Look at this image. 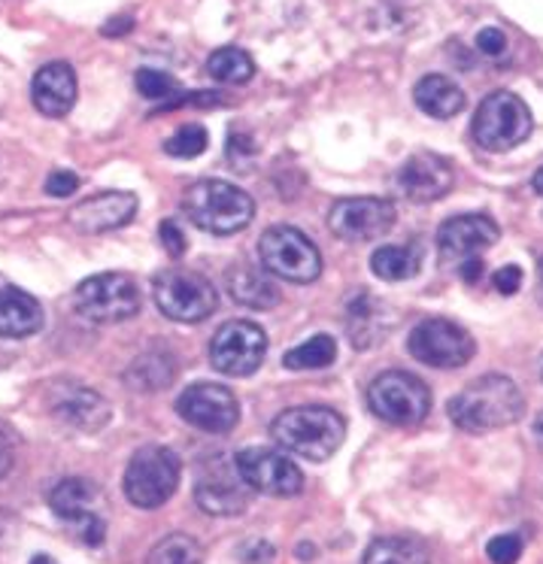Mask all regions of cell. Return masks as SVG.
<instances>
[{
	"label": "cell",
	"instance_id": "cell-10",
	"mask_svg": "<svg viewBox=\"0 0 543 564\" xmlns=\"http://www.w3.org/2000/svg\"><path fill=\"white\" fill-rule=\"evenodd\" d=\"M410 356L422 361L425 368H441V370H456L465 368L477 344L461 325L449 319H422L408 340Z\"/></svg>",
	"mask_w": 543,
	"mask_h": 564
},
{
	"label": "cell",
	"instance_id": "cell-29",
	"mask_svg": "<svg viewBox=\"0 0 543 564\" xmlns=\"http://www.w3.org/2000/svg\"><path fill=\"white\" fill-rule=\"evenodd\" d=\"M146 564H204V550L192 534H171L152 546Z\"/></svg>",
	"mask_w": 543,
	"mask_h": 564
},
{
	"label": "cell",
	"instance_id": "cell-9",
	"mask_svg": "<svg viewBox=\"0 0 543 564\" xmlns=\"http://www.w3.org/2000/svg\"><path fill=\"white\" fill-rule=\"evenodd\" d=\"M259 256L268 273L280 276V280L297 282V285L319 280V249L307 234L297 231L292 225H273L271 231H264L259 243Z\"/></svg>",
	"mask_w": 543,
	"mask_h": 564
},
{
	"label": "cell",
	"instance_id": "cell-11",
	"mask_svg": "<svg viewBox=\"0 0 543 564\" xmlns=\"http://www.w3.org/2000/svg\"><path fill=\"white\" fill-rule=\"evenodd\" d=\"M235 467L240 479L252 491L273 495V498H292L304 489V474L292 462V455L268 446H247L235 455Z\"/></svg>",
	"mask_w": 543,
	"mask_h": 564
},
{
	"label": "cell",
	"instance_id": "cell-24",
	"mask_svg": "<svg viewBox=\"0 0 543 564\" xmlns=\"http://www.w3.org/2000/svg\"><path fill=\"white\" fill-rule=\"evenodd\" d=\"M413 100L432 119H453L465 110V91L444 74L422 76L413 88Z\"/></svg>",
	"mask_w": 543,
	"mask_h": 564
},
{
	"label": "cell",
	"instance_id": "cell-22",
	"mask_svg": "<svg viewBox=\"0 0 543 564\" xmlns=\"http://www.w3.org/2000/svg\"><path fill=\"white\" fill-rule=\"evenodd\" d=\"M43 328V310L34 297L15 289V285H0V337L7 340H22Z\"/></svg>",
	"mask_w": 543,
	"mask_h": 564
},
{
	"label": "cell",
	"instance_id": "cell-37",
	"mask_svg": "<svg viewBox=\"0 0 543 564\" xmlns=\"http://www.w3.org/2000/svg\"><path fill=\"white\" fill-rule=\"evenodd\" d=\"M273 555H276V552H273L271 543H261V540L259 543H252L249 550L240 552V558L247 564H271Z\"/></svg>",
	"mask_w": 543,
	"mask_h": 564
},
{
	"label": "cell",
	"instance_id": "cell-21",
	"mask_svg": "<svg viewBox=\"0 0 543 564\" xmlns=\"http://www.w3.org/2000/svg\"><path fill=\"white\" fill-rule=\"evenodd\" d=\"M55 413L79 431H100L110 422V404L91 389L64 386L55 394Z\"/></svg>",
	"mask_w": 543,
	"mask_h": 564
},
{
	"label": "cell",
	"instance_id": "cell-42",
	"mask_svg": "<svg viewBox=\"0 0 543 564\" xmlns=\"http://www.w3.org/2000/svg\"><path fill=\"white\" fill-rule=\"evenodd\" d=\"M301 558H313V546L309 543H301V552H297Z\"/></svg>",
	"mask_w": 543,
	"mask_h": 564
},
{
	"label": "cell",
	"instance_id": "cell-40",
	"mask_svg": "<svg viewBox=\"0 0 543 564\" xmlns=\"http://www.w3.org/2000/svg\"><path fill=\"white\" fill-rule=\"evenodd\" d=\"M128 28H131V19H116V22H112V25H107L104 28V31H107V34H116V31H128Z\"/></svg>",
	"mask_w": 543,
	"mask_h": 564
},
{
	"label": "cell",
	"instance_id": "cell-4",
	"mask_svg": "<svg viewBox=\"0 0 543 564\" xmlns=\"http://www.w3.org/2000/svg\"><path fill=\"white\" fill-rule=\"evenodd\" d=\"M368 406L373 416L389 425L413 429L432 413V392L408 370H383L368 386Z\"/></svg>",
	"mask_w": 543,
	"mask_h": 564
},
{
	"label": "cell",
	"instance_id": "cell-36",
	"mask_svg": "<svg viewBox=\"0 0 543 564\" xmlns=\"http://www.w3.org/2000/svg\"><path fill=\"white\" fill-rule=\"evenodd\" d=\"M79 188V176L74 171H55L46 180V192L52 197H70Z\"/></svg>",
	"mask_w": 543,
	"mask_h": 564
},
{
	"label": "cell",
	"instance_id": "cell-14",
	"mask_svg": "<svg viewBox=\"0 0 543 564\" xmlns=\"http://www.w3.org/2000/svg\"><path fill=\"white\" fill-rule=\"evenodd\" d=\"M252 501V489L240 479L235 462L222 455H213L200 465V477L195 482V503L210 516L243 513Z\"/></svg>",
	"mask_w": 543,
	"mask_h": 564
},
{
	"label": "cell",
	"instance_id": "cell-6",
	"mask_svg": "<svg viewBox=\"0 0 543 564\" xmlns=\"http://www.w3.org/2000/svg\"><path fill=\"white\" fill-rule=\"evenodd\" d=\"M143 307V295L128 273H98L76 285L74 310L95 325H116L134 319Z\"/></svg>",
	"mask_w": 543,
	"mask_h": 564
},
{
	"label": "cell",
	"instance_id": "cell-39",
	"mask_svg": "<svg viewBox=\"0 0 543 564\" xmlns=\"http://www.w3.org/2000/svg\"><path fill=\"white\" fill-rule=\"evenodd\" d=\"M480 276H482V261H480V258H468V261H461V280L477 282Z\"/></svg>",
	"mask_w": 543,
	"mask_h": 564
},
{
	"label": "cell",
	"instance_id": "cell-31",
	"mask_svg": "<svg viewBox=\"0 0 543 564\" xmlns=\"http://www.w3.org/2000/svg\"><path fill=\"white\" fill-rule=\"evenodd\" d=\"M134 83H137V91L149 100H173L183 95V86H180L171 74H164V70H152V67L137 70Z\"/></svg>",
	"mask_w": 543,
	"mask_h": 564
},
{
	"label": "cell",
	"instance_id": "cell-32",
	"mask_svg": "<svg viewBox=\"0 0 543 564\" xmlns=\"http://www.w3.org/2000/svg\"><path fill=\"white\" fill-rule=\"evenodd\" d=\"M486 555L492 558V564H517L519 555H522V540H519V534H498V538L489 540Z\"/></svg>",
	"mask_w": 543,
	"mask_h": 564
},
{
	"label": "cell",
	"instance_id": "cell-1",
	"mask_svg": "<svg viewBox=\"0 0 543 564\" xmlns=\"http://www.w3.org/2000/svg\"><path fill=\"white\" fill-rule=\"evenodd\" d=\"M449 419L468 434H486L513 425L525 413V398L504 373H486L449 398Z\"/></svg>",
	"mask_w": 543,
	"mask_h": 564
},
{
	"label": "cell",
	"instance_id": "cell-41",
	"mask_svg": "<svg viewBox=\"0 0 543 564\" xmlns=\"http://www.w3.org/2000/svg\"><path fill=\"white\" fill-rule=\"evenodd\" d=\"M534 192H537V195H543V167L534 173Z\"/></svg>",
	"mask_w": 543,
	"mask_h": 564
},
{
	"label": "cell",
	"instance_id": "cell-13",
	"mask_svg": "<svg viewBox=\"0 0 543 564\" xmlns=\"http://www.w3.org/2000/svg\"><path fill=\"white\" fill-rule=\"evenodd\" d=\"M395 225V204L385 197H344L328 213V228L346 243H368Z\"/></svg>",
	"mask_w": 543,
	"mask_h": 564
},
{
	"label": "cell",
	"instance_id": "cell-30",
	"mask_svg": "<svg viewBox=\"0 0 543 564\" xmlns=\"http://www.w3.org/2000/svg\"><path fill=\"white\" fill-rule=\"evenodd\" d=\"M210 143V137H207V128L204 124H183V128H176V134L164 143V152L171 155V159H198L200 152L207 149Z\"/></svg>",
	"mask_w": 543,
	"mask_h": 564
},
{
	"label": "cell",
	"instance_id": "cell-19",
	"mask_svg": "<svg viewBox=\"0 0 543 564\" xmlns=\"http://www.w3.org/2000/svg\"><path fill=\"white\" fill-rule=\"evenodd\" d=\"M498 225L486 213H468V216H453L441 225L437 231V249L446 261H468L477 258L482 249L498 243Z\"/></svg>",
	"mask_w": 543,
	"mask_h": 564
},
{
	"label": "cell",
	"instance_id": "cell-20",
	"mask_svg": "<svg viewBox=\"0 0 543 564\" xmlns=\"http://www.w3.org/2000/svg\"><path fill=\"white\" fill-rule=\"evenodd\" d=\"M31 100L43 116L62 119L76 104V74L67 62H52L40 67L31 83Z\"/></svg>",
	"mask_w": 543,
	"mask_h": 564
},
{
	"label": "cell",
	"instance_id": "cell-16",
	"mask_svg": "<svg viewBox=\"0 0 543 564\" xmlns=\"http://www.w3.org/2000/svg\"><path fill=\"white\" fill-rule=\"evenodd\" d=\"M98 498H100L98 486L83 477L62 479V482L50 491L52 513L74 528L86 546H98V543H104V534H107L104 519L91 510Z\"/></svg>",
	"mask_w": 543,
	"mask_h": 564
},
{
	"label": "cell",
	"instance_id": "cell-15",
	"mask_svg": "<svg viewBox=\"0 0 543 564\" xmlns=\"http://www.w3.org/2000/svg\"><path fill=\"white\" fill-rule=\"evenodd\" d=\"M176 413L186 419L188 425L207 434H231L240 422V404L235 392L216 382L188 386L186 392L176 398Z\"/></svg>",
	"mask_w": 543,
	"mask_h": 564
},
{
	"label": "cell",
	"instance_id": "cell-43",
	"mask_svg": "<svg viewBox=\"0 0 543 564\" xmlns=\"http://www.w3.org/2000/svg\"><path fill=\"white\" fill-rule=\"evenodd\" d=\"M537 270H541V295H543V258H541V268Z\"/></svg>",
	"mask_w": 543,
	"mask_h": 564
},
{
	"label": "cell",
	"instance_id": "cell-12",
	"mask_svg": "<svg viewBox=\"0 0 543 564\" xmlns=\"http://www.w3.org/2000/svg\"><path fill=\"white\" fill-rule=\"evenodd\" d=\"M268 356V337L256 322H225L210 340L213 368L225 377H249L261 368Z\"/></svg>",
	"mask_w": 543,
	"mask_h": 564
},
{
	"label": "cell",
	"instance_id": "cell-33",
	"mask_svg": "<svg viewBox=\"0 0 543 564\" xmlns=\"http://www.w3.org/2000/svg\"><path fill=\"white\" fill-rule=\"evenodd\" d=\"M159 237H161V246L167 249V256H171V258H183V256H186L188 240H186V234H183V228H180L176 221H171V219L161 221Z\"/></svg>",
	"mask_w": 543,
	"mask_h": 564
},
{
	"label": "cell",
	"instance_id": "cell-18",
	"mask_svg": "<svg viewBox=\"0 0 543 564\" xmlns=\"http://www.w3.org/2000/svg\"><path fill=\"white\" fill-rule=\"evenodd\" d=\"M137 207H140V200L134 192H100V195L79 200L67 213V221L79 234H107L134 219Z\"/></svg>",
	"mask_w": 543,
	"mask_h": 564
},
{
	"label": "cell",
	"instance_id": "cell-17",
	"mask_svg": "<svg viewBox=\"0 0 543 564\" xmlns=\"http://www.w3.org/2000/svg\"><path fill=\"white\" fill-rule=\"evenodd\" d=\"M456 183L453 164L434 152H420L404 161V167L398 171V188L401 195L413 204H432L449 195V188Z\"/></svg>",
	"mask_w": 543,
	"mask_h": 564
},
{
	"label": "cell",
	"instance_id": "cell-3",
	"mask_svg": "<svg viewBox=\"0 0 543 564\" xmlns=\"http://www.w3.org/2000/svg\"><path fill=\"white\" fill-rule=\"evenodd\" d=\"M183 209L195 228L216 237H231L256 219V200L240 185L225 180H200L183 195Z\"/></svg>",
	"mask_w": 543,
	"mask_h": 564
},
{
	"label": "cell",
	"instance_id": "cell-26",
	"mask_svg": "<svg viewBox=\"0 0 543 564\" xmlns=\"http://www.w3.org/2000/svg\"><path fill=\"white\" fill-rule=\"evenodd\" d=\"M428 550L422 546L420 540L410 538H380L373 540L365 562L361 564H428Z\"/></svg>",
	"mask_w": 543,
	"mask_h": 564
},
{
	"label": "cell",
	"instance_id": "cell-34",
	"mask_svg": "<svg viewBox=\"0 0 543 564\" xmlns=\"http://www.w3.org/2000/svg\"><path fill=\"white\" fill-rule=\"evenodd\" d=\"M477 50L489 58H501L507 52V34L501 28H482L477 34Z\"/></svg>",
	"mask_w": 543,
	"mask_h": 564
},
{
	"label": "cell",
	"instance_id": "cell-35",
	"mask_svg": "<svg viewBox=\"0 0 543 564\" xmlns=\"http://www.w3.org/2000/svg\"><path fill=\"white\" fill-rule=\"evenodd\" d=\"M492 285L501 292V295H517L522 289V268L519 264H504L492 273Z\"/></svg>",
	"mask_w": 543,
	"mask_h": 564
},
{
	"label": "cell",
	"instance_id": "cell-2",
	"mask_svg": "<svg viewBox=\"0 0 543 564\" xmlns=\"http://www.w3.org/2000/svg\"><path fill=\"white\" fill-rule=\"evenodd\" d=\"M273 441L307 462H328L346 437V422L332 406H295L273 419Z\"/></svg>",
	"mask_w": 543,
	"mask_h": 564
},
{
	"label": "cell",
	"instance_id": "cell-38",
	"mask_svg": "<svg viewBox=\"0 0 543 564\" xmlns=\"http://www.w3.org/2000/svg\"><path fill=\"white\" fill-rule=\"evenodd\" d=\"M10 467H13V443L0 431V479L10 474Z\"/></svg>",
	"mask_w": 543,
	"mask_h": 564
},
{
	"label": "cell",
	"instance_id": "cell-8",
	"mask_svg": "<svg viewBox=\"0 0 543 564\" xmlns=\"http://www.w3.org/2000/svg\"><path fill=\"white\" fill-rule=\"evenodd\" d=\"M152 297L159 310L173 322H204L219 307V292L204 273L173 268L164 270L152 282Z\"/></svg>",
	"mask_w": 543,
	"mask_h": 564
},
{
	"label": "cell",
	"instance_id": "cell-27",
	"mask_svg": "<svg viewBox=\"0 0 543 564\" xmlns=\"http://www.w3.org/2000/svg\"><path fill=\"white\" fill-rule=\"evenodd\" d=\"M207 74L222 83V86H243L256 76V62L252 55L237 46H225V50L213 52L210 62H207Z\"/></svg>",
	"mask_w": 543,
	"mask_h": 564
},
{
	"label": "cell",
	"instance_id": "cell-5",
	"mask_svg": "<svg viewBox=\"0 0 543 564\" xmlns=\"http://www.w3.org/2000/svg\"><path fill=\"white\" fill-rule=\"evenodd\" d=\"M531 124L534 122L525 100L513 91H495L474 112L470 134L486 152H510L529 140Z\"/></svg>",
	"mask_w": 543,
	"mask_h": 564
},
{
	"label": "cell",
	"instance_id": "cell-23",
	"mask_svg": "<svg viewBox=\"0 0 543 564\" xmlns=\"http://www.w3.org/2000/svg\"><path fill=\"white\" fill-rule=\"evenodd\" d=\"M225 289L235 297V304L249 310H271L280 304V292L268 273H261L252 264H235L225 273Z\"/></svg>",
	"mask_w": 543,
	"mask_h": 564
},
{
	"label": "cell",
	"instance_id": "cell-28",
	"mask_svg": "<svg viewBox=\"0 0 543 564\" xmlns=\"http://www.w3.org/2000/svg\"><path fill=\"white\" fill-rule=\"evenodd\" d=\"M334 358H337V344L332 334H316L295 349H289L283 365L289 370H322L334 365Z\"/></svg>",
	"mask_w": 543,
	"mask_h": 564
},
{
	"label": "cell",
	"instance_id": "cell-7",
	"mask_svg": "<svg viewBox=\"0 0 543 564\" xmlns=\"http://www.w3.org/2000/svg\"><path fill=\"white\" fill-rule=\"evenodd\" d=\"M180 455L171 446H143L124 470V495L140 510H155L171 501V495L180 486Z\"/></svg>",
	"mask_w": 543,
	"mask_h": 564
},
{
	"label": "cell",
	"instance_id": "cell-25",
	"mask_svg": "<svg viewBox=\"0 0 543 564\" xmlns=\"http://www.w3.org/2000/svg\"><path fill=\"white\" fill-rule=\"evenodd\" d=\"M371 270L385 282L413 280L420 273V252L413 246H380L371 256Z\"/></svg>",
	"mask_w": 543,
	"mask_h": 564
}]
</instances>
